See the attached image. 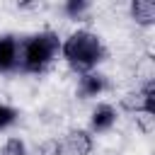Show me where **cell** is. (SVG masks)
<instances>
[{"label": "cell", "mask_w": 155, "mask_h": 155, "mask_svg": "<svg viewBox=\"0 0 155 155\" xmlns=\"http://www.w3.org/2000/svg\"><path fill=\"white\" fill-rule=\"evenodd\" d=\"M2 155H27L24 140H19V138H7L5 148H2Z\"/></svg>", "instance_id": "8fae6325"}, {"label": "cell", "mask_w": 155, "mask_h": 155, "mask_svg": "<svg viewBox=\"0 0 155 155\" xmlns=\"http://www.w3.org/2000/svg\"><path fill=\"white\" fill-rule=\"evenodd\" d=\"M131 17L140 27L155 24V2L153 0H133L131 2Z\"/></svg>", "instance_id": "ba28073f"}, {"label": "cell", "mask_w": 155, "mask_h": 155, "mask_svg": "<svg viewBox=\"0 0 155 155\" xmlns=\"http://www.w3.org/2000/svg\"><path fill=\"white\" fill-rule=\"evenodd\" d=\"M87 10H90V2H87V0H68V2L63 5V12H65L70 19H80Z\"/></svg>", "instance_id": "9c48e42d"}, {"label": "cell", "mask_w": 155, "mask_h": 155, "mask_svg": "<svg viewBox=\"0 0 155 155\" xmlns=\"http://www.w3.org/2000/svg\"><path fill=\"white\" fill-rule=\"evenodd\" d=\"M61 53L75 73L85 75V73H92V68L104 61L107 48L97 34H92L90 29H78L61 44Z\"/></svg>", "instance_id": "6da1fadb"}, {"label": "cell", "mask_w": 155, "mask_h": 155, "mask_svg": "<svg viewBox=\"0 0 155 155\" xmlns=\"http://www.w3.org/2000/svg\"><path fill=\"white\" fill-rule=\"evenodd\" d=\"M19 68V41L12 34L0 36V73H12Z\"/></svg>", "instance_id": "5b68a950"}, {"label": "cell", "mask_w": 155, "mask_h": 155, "mask_svg": "<svg viewBox=\"0 0 155 155\" xmlns=\"http://www.w3.org/2000/svg\"><path fill=\"white\" fill-rule=\"evenodd\" d=\"M15 121H17V109L10 107V104H0V131L12 126Z\"/></svg>", "instance_id": "30bf717a"}, {"label": "cell", "mask_w": 155, "mask_h": 155, "mask_svg": "<svg viewBox=\"0 0 155 155\" xmlns=\"http://www.w3.org/2000/svg\"><path fill=\"white\" fill-rule=\"evenodd\" d=\"M114 124H116V109H114L111 104L102 102V104H97V107L92 109V116H90V128H92V133H104V131H109Z\"/></svg>", "instance_id": "52a82bcc"}, {"label": "cell", "mask_w": 155, "mask_h": 155, "mask_svg": "<svg viewBox=\"0 0 155 155\" xmlns=\"http://www.w3.org/2000/svg\"><path fill=\"white\" fill-rule=\"evenodd\" d=\"M107 87H109L107 75H102V73H85L80 78V82H78V97L80 99H90V97L102 94Z\"/></svg>", "instance_id": "8992f818"}, {"label": "cell", "mask_w": 155, "mask_h": 155, "mask_svg": "<svg viewBox=\"0 0 155 155\" xmlns=\"http://www.w3.org/2000/svg\"><path fill=\"white\" fill-rule=\"evenodd\" d=\"M94 148L92 133L85 128H73L58 140V155H90Z\"/></svg>", "instance_id": "277c9868"}, {"label": "cell", "mask_w": 155, "mask_h": 155, "mask_svg": "<svg viewBox=\"0 0 155 155\" xmlns=\"http://www.w3.org/2000/svg\"><path fill=\"white\" fill-rule=\"evenodd\" d=\"M39 153H41V155H58V140H48V143H44V145L39 148Z\"/></svg>", "instance_id": "7c38bea8"}, {"label": "cell", "mask_w": 155, "mask_h": 155, "mask_svg": "<svg viewBox=\"0 0 155 155\" xmlns=\"http://www.w3.org/2000/svg\"><path fill=\"white\" fill-rule=\"evenodd\" d=\"M58 51H61V39L56 31L51 29L36 31L24 41H19V68L27 73H44L51 68Z\"/></svg>", "instance_id": "7a4b0ae2"}, {"label": "cell", "mask_w": 155, "mask_h": 155, "mask_svg": "<svg viewBox=\"0 0 155 155\" xmlns=\"http://www.w3.org/2000/svg\"><path fill=\"white\" fill-rule=\"evenodd\" d=\"M121 107L136 116H155V80L148 78L140 90L128 92L121 99Z\"/></svg>", "instance_id": "3957f363"}]
</instances>
